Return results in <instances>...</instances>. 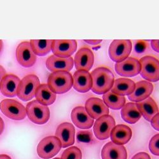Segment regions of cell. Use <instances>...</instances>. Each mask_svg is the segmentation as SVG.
<instances>
[{
  "label": "cell",
  "instance_id": "obj_27",
  "mask_svg": "<svg viewBox=\"0 0 159 159\" xmlns=\"http://www.w3.org/2000/svg\"><path fill=\"white\" fill-rule=\"evenodd\" d=\"M103 101L106 105L113 110H119L122 108L125 103V98L123 96L118 95L109 91L103 95Z\"/></svg>",
  "mask_w": 159,
  "mask_h": 159
},
{
  "label": "cell",
  "instance_id": "obj_32",
  "mask_svg": "<svg viewBox=\"0 0 159 159\" xmlns=\"http://www.w3.org/2000/svg\"><path fill=\"white\" fill-rule=\"evenodd\" d=\"M147 47V44L143 41L138 42L135 45V50L138 53H142Z\"/></svg>",
  "mask_w": 159,
  "mask_h": 159
},
{
  "label": "cell",
  "instance_id": "obj_16",
  "mask_svg": "<svg viewBox=\"0 0 159 159\" xmlns=\"http://www.w3.org/2000/svg\"><path fill=\"white\" fill-rule=\"evenodd\" d=\"M85 110L92 118L95 119L108 115L110 112L108 107L104 102L97 98H90L87 100Z\"/></svg>",
  "mask_w": 159,
  "mask_h": 159
},
{
  "label": "cell",
  "instance_id": "obj_18",
  "mask_svg": "<svg viewBox=\"0 0 159 159\" xmlns=\"http://www.w3.org/2000/svg\"><path fill=\"white\" fill-rule=\"evenodd\" d=\"M20 79L15 75H7L1 80L2 94L8 98H12L17 95V91Z\"/></svg>",
  "mask_w": 159,
  "mask_h": 159
},
{
  "label": "cell",
  "instance_id": "obj_23",
  "mask_svg": "<svg viewBox=\"0 0 159 159\" xmlns=\"http://www.w3.org/2000/svg\"><path fill=\"white\" fill-rule=\"evenodd\" d=\"M136 84L129 78H118L114 82L111 92L120 96H129L134 92Z\"/></svg>",
  "mask_w": 159,
  "mask_h": 159
},
{
  "label": "cell",
  "instance_id": "obj_15",
  "mask_svg": "<svg viewBox=\"0 0 159 159\" xmlns=\"http://www.w3.org/2000/svg\"><path fill=\"white\" fill-rule=\"evenodd\" d=\"M71 118L73 123L78 128L82 129H89L94 123L92 118L87 112L85 108L77 107L71 111Z\"/></svg>",
  "mask_w": 159,
  "mask_h": 159
},
{
  "label": "cell",
  "instance_id": "obj_10",
  "mask_svg": "<svg viewBox=\"0 0 159 159\" xmlns=\"http://www.w3.org/2000/svg\"><path fill=\"white\" fill-rule=\"evenodd\" d=\"M16 59L20 65L24 68H30L35 64L36 56L31 43L28 42H21L16 48Z\"/></svg>",
  "mask_w": 159,
  "mask_h": 159
},
{
  "label": "cell",
  "instance_id": "obj_24",
  "mask_svg": "<svg viewBox=\"0 0 159 159\" xmlns=\"http://www.w3.org/2000/svg\"><path fill=\"white\" fill-rule=\"evenodd\" d=\"M137 104L140 112L147 121L151 122L158 112V108L155 101L150 97L139 102Z\"/></svg>",
  "mask_w": 159,
  "mask_h": 159
},
{
  "label": "cell",
  "instance_id": "obj_19",
  "mask_svg": "<svg viewBox=\"0 0 159 159\" xmlns=\"http://www.w3.org/2000/svg\"><path fill=\"white\" fill-rule=\"evenodd\" d=\"M73 88L78 92L85 93L92 89V80L89 71H76L73 76Z\"/></svg>",
  "mask_w": 159,
  "mask_h": 159
},
{
  "label": "cell",
  "instance_id": "obj_17",
  "mask_svg": "<svg viewBox=\"0 0 159 159\" xmlns=\"http://www.w3.org/2000/svg\"><path fill=\"white\" fill-rule=\"evenodd\" d=\"M75 134L74 126L68 122L61 124L56 131V136L61 141L62 148H67L75 143Z\"/></svg>",
  "mask_w": 159,
  "mask_h": 159
},
{
  "label": "cell",
  "instance_id": "obj_31",
  "mask_svg": "<svg viewBox=\"0 0 159 159\" xmlns=\"http://www.w3.org/2000/svg\"><path fill=\"white\" fill-rule=\"evenodd\" d=\"M77 139L81 142L89 143L92 139V134L90 131H80L77 134Z\"/></svg>",
  "mask_w": 159,
  "mask_h": 159
},
{
  "label": "cell",
  "instance_id": "obj_36",
  "mask_svg": "<svg viewBox=\"0 0 159 159\" xmlns=\"http://www.w3.org/2000/svg\"><path fill=\"white\" fill-rule=\"evenodd\" d=\"M85 42H87L90 45H98L101 42H102L101 39H97V40H90V39H85L84 40Z\"/></svg>",
  "mask_w": 159,
  "mask_h": 159
},
{
  "label": "cell",
  "instance_id": "obj_22",
  "mask_svg": "<svg viewBox=\"0 0 159 159\" xmlns=\"http://www.w3.org/2000/svg\"><path fill=\"white\" fill-rule=\"evenodd\" d=\"M132 137L130 128L125 125H118L114 127L111 134V139L113 143L123 145L127 143Z\"/></svg>",
  "mask_w": 159,
  "mask_h": 159
},
{
  "label": "cell",
  "instance_id": "obj_9",
  "mask_svg": "<svg viewBox=\"0 0 159 159\" xmlns=\"http://www.w3.org/2000/svg\"><path fill=\"white\" fill-rule=\"evenodd\" d=\"M115 127V119L110 115H105L96 121L94 125V132L99 140L107 139L111 136V132Z\"/></svg>",
  "mask_w": 159,
  "mask_h": 159
},
{
  "label": "cell",
  "instance_id": "obj_26",
  "mask_svg": "<svg viewBox=\"0 0 159 159\" xmlns=\"http://www.w3.org/2000/svg\"><path fill=\"white\" fill-rule=\"evenodd\" d=\"M35 97L36 101L45 106L51 105L56 99V94L52 92L47 84H42L36 91Z\"/></svg>",
  "mask_w": 159,
  "mask_h": 159
},
{
  "label": "cell",
  "instance_id": "obj_2",
  "mask_svg": "<svg viewBox=\"0 0 159 159\" xmlns=\"http://www.w3.org/2000/svg\"><path fill=\"white\" fill-rule=\"evenodd\" d=\"M47 85L55 94H62L71 89L73 78L71 74L67 71L54 72L49 75Z\"/></svg>",
  "mask_w": 159,
  "mask_h": 159
},
{
  "label": "cell",
  "instance_id": "obj_38",
  "mask_svg": "<svg viewBox=\"0 0 159 159\" xmlns=\"http://www.w3.org/2000/svg\"><path fill=\"white\" fill-rule=\"evenodd\" d=\"M0 159H11V158L8 155H1V157H0Z\"/></svg>",
  "mask_w": 159,
  "mask_h": 159
},
{
  "label": "cell",
  "instance_id": "obj_20",
  "mask_svg": "<svg viewBox=\"0 0 159 159\" xmlns=\"http://www.w3.org/2000/svg\"><path fill=\"white\" fill-rule=\"evenodd\" d=\"M101 157L102 159H127V150L122 145L108 142L102 149Z\"/></svg>",
  "mask_w": 159,
  "mask_h": 159
},
{
  "label": "cell",
  "instance_id": "obj_1",
  "mask_svg": "<svg viewBox=\"0 0 159 159\" xmlns=\"http://www.w3.org/2000/svg\"><path fill=\"white\" fill-rule=\"evenodd\" d=\"M92 80V90L97 94H104L112 89L114 75L108 68L99 67L91 73Z\"/></svg>",
  "mask_w": 159,
  "mask_h": 159
},
{
  "label": "cell",
  "instance_id": "obj_25",
  "mask_svg": "<svg viewBox=\"0 0 159 159\" xmlns=\"http://www.w3.org/2000/svg\"><path fill=\"white\" fill-rule=\"evenodd\" d=\"M141 115L138 104L134 102L126 104L121 111V116L123 120L130 124L136 123L141 118Z\"/></svg>",
  "mask_w": 159,
  "mask_h": 159
},
{
  "label": "cell",
  "instance_id": "obj_40",
  "mask_svg": "<svg viewBox=\"0 0 159 159\" xmlns=\"http://www.w3.org/2000/svg\"><path fill=\"white\" fill-rule=\"evenodd\" d=\"M54 159H61V158H54Z\"/></svg>",
  "mask_w": 159,
  "mask_h": 159
},
{
  "label": "cell",
  "instance_id": "obj_37",
  "mask_svg": "<svg viewBox=\"0 0 159 159\" xmlns=\"http://www.w3.org/2000/svg\"><path fill=\"white\" fill-rule=\"evenodd\" d=\"M7 75L6 71L5 70V69L3 68V66H1V80L4 78L5 76Z\"/></svg>",
  "mask_w": 159,
  "mask_h": 159
},
{
  "label": "cell",
  "instance_id": "obj_35",
  "mask_svg": "<svg viewBox=\"0 0 159 159\" xmlns=\"http://www.w3.org/2000/svg\"><path fill=\"white\" fill-rule=\"evenodd\" d=\"M151 45L152 48L155 52L159 53V39H153V40H152Z\"/></svg>",
  "mask_w": 159,
  "mask_h": 159
},
{
  "label": "cell",
  "instance_id": "obj_12",
  "mask_svg": "<svg viewBox=\"0 0 159 159\" xmlns=\"http://www.w3.org/2000/svg\"><path fill=\"white\" fill-rule=\"evenodd\" d=\"M116 72L122 76L132 77L138 75L141 70L140 62L133 57H128L115 64Z\"/></svg>",
  "mask_w": 159,
  "mask_h": 159
},
{
  "label": "cell",
  "instance_id": "obj_3",
  "mask_svg": "<svg viewBox=\"0 0 159 159\" xmlns=\"http://www.w3.org/2000/svg\"><path fill=\"white\" fill-rule=\"evenodd\" d=\"M26 111L30 120L38 125L46 124L50 118V110L47 106L39 103L36 100L28 103Z\"/></svg>",
  "mask_w": 159,
  "mask_h": 159
},
{
  "label": "cell",
  "instance_id": "obj_28",
  "mask_svg": "<svg viewBox=\"0 0 159 159\" xmlns=\"http://www.w3.org/2000/svg\"><path fill=\"white\" fill-rule=\"evenodd\" d=\"M53 40L52 39H31V48L34 54L39 56H44L52 50Z\"/></svg>",
  "mask_w": 159,
  "mask_h": 159
},
{
  "label": "cell",
  "instance_id": "obj_5",
  "mask_svg": "<svg viewBox=\"0 0 159 159\" xmlns=\"http://www.w3.org/2000/svg\"><path fill=\"white\" fill-rule=\"evenodd\" d=\"M62 148V144L56 136H49L42 139L37 147V153L39 157L49 159L56 155Z\"/></svg>",
  "mask_w": 159,
  "mask_h": 159
},
{
  "label": "cell",
  "instance_id": "obj_29",
  "mask_svg": "<svg viewBox=\"0 0 159 159\" xmlns=\"http://www.w3.org/2000/svg\"><path fill=\"white\" fill-rule=\"evenodd\" d=\"M82 153L81 150L76 147L68 148L64 151L61 159H82Z\"/></svg>",
  "mask_w": 159,
  "mask_h": 159
},
{
  "label": "cell",
  "instance_id": "obj_8",
  "mask_svg": "<svg viewBox=\"0 0 159 159\" xmlns=\"http://www.w3.org/2000/svg\"><path fill=\"white\" fill-rule=\"evenodd\" d=\"M1 110L7 117L15 120H23L27 115L26 108L14 99L3 100L1 102Z\"/></svg>",
  "mask_w": 159,
  "mask_h": 159
},
{
  "label": "cell",
  "instance_id": "obj_34",
  "mask_svg": "<svg viewBox=\"0 0 159 159\" xmlns=\"http://www.w3.org/2000/svg\"><path fill=\"white\" fill-rule=\"evenodd\" d=\"M132 159H151L150 155L145 152H140L136 154Z\"/></svg>",
  "mask_w": 159,
  "mask_h": 159
},
{
  "label": "cell",
  "instance_id": "obj_30",
  "mask_svg": "<svg viewBox=\"0 0 159 159\" xmlns=\"http://www.w3.org/2000/svg\"><path fill=\"white\" fill-rule=\"evenodd\" d=\"M150 152L156 156H159V134L155 135L149 143Z\"/></svg>",
  "mask_w": 159,
  "mask_h": 159
},
{
  "label": "cell",
  "instance_id": "obj_13",
  "mask_svg": "<svg viewBox=\"0 0 159 159\" xmlns=\"http://www.w3.org/2000/svg\"><path fill=\"white\" fill-rule=\"evenodd\" d=\"M94 62V56L92 51L86 47L80 49L75 57V65L77 71H89Z\"/></svg>",
  "mask_w": 159,
  "mask_h": 159
},
{
  "label": "cell",
  "instance_id": "obj_7",
  "mask_svg": "<svg viewBox=\"0 0 159 159\" xmlns=\"http://www.w3.org/2000/svg\"><path fill=\"white\" fill-rule=\"evenodd\" d=\"M141 75L148 82L159 81V61L153 56H144L140 61Z\"/></svg>",
  "mask_w": 159,
  "mask_h": 159
},
{
  "label": "cell",
  "instance_id": "obj_39",
  "mask_svg": "<svg viewBox=\"0 0 159 159\" xmlns=\"http://www.w3.org/2000/svg\"><path fill=\"white\" fill-rule=\"evenodd\" d=\"M3 129H4V123H3L2 118H1V133H2Z\"/></svg>",
  "mask_w": 159,
  "mask_h": 159
},
{
  "label": "cell",
  "instance_id": "obj_21",
  "mask_svg": "<svg viewBox=\"0 0 159 159\" xmlns=\"http://www.w3.org/2000/svg\"><path fill=\"white\" fill-rule=\"evenodd\" d=\"M153 90L152 84L148 81H139L136 84L134 92L128 96L129 100L133 102H141L150 97Z\"/></svg>",
  "mask_w": 159,
  "mask_h": 159
},
{
  "label": "cell",
  "instance_id": "obj_14",
  "mask_svg": "<svg viewBox=\"0 0 159 159\" xmlns=\"http://www.w3.org/2000/svg\"><path fill=\"white\" fill-rule=\"evenodd\" d=\"M74 61L71 57L62 58L52 55L48 57L46 61V66L48 70L52 73L57 71H70L74 65Z\"/></svg>",
  "mask_w": 159,
  "mask_h": 159
},
{
  "label": "cell",
  "instance_id": "obj_11",
  "mask_svg": "<svg viewBox=\"0 0 159 159\" xmlns=\"http://www.w3.org/2000/svg\"><path fill=\"white\" fill-rule=\"evenodd\" d=\"M76 48L77 42L75 39H54L52 45L53 54L62 58L71 57Z\"/></svg>",
  "mask_w": 159,
  "mask_h": 159
},
{
  "label": "cell",
  "instance_id": "obj_4",
  "mask_svg": "<svg viewBox=\"0 0 159 159\" xmlns=\"http://www.w3.org/2000/svg\"><path fill=\"white\" fill-rule=\"evenodd\" d=\"M40 85L38 77L33 74H30L25 76L21 80L18 91V98L24 101H28L35 96L36 91Z\"/></svg>",
  "mask_w": 159,
  "mask_h": 159
},
{
  "label": "cell",
  "instance_id": "obj_33",
  "mask_svg": "<svg viewBox=\"0 0 159 159\" xmlns=\"http://www.w3.org/2000/svg\"><path fill=\"white\" fill-rule=\"evenodd\" d=\"M152 126L157 130L159 131V113H158L151 121Z\"/></svg>",
  "mask_w": 159,
  "mask_h": 159
},
{
  "label": "cell",
  "instance_id": "obj_6",
  "mask_svg": "<svg viewBox=\"0 0 159 159\" xmlns=\"http://www.w3.org/2000/svg\"><path fill=\"white\" fill-rule=\"evenodd\" d=\"M132 50V42L129 39H115L110 45L108 54L110 59L116 62L127 59Z\"/></svg>",
  "mask_w": 159,
  "mask_h": 159
}]
</instances>
